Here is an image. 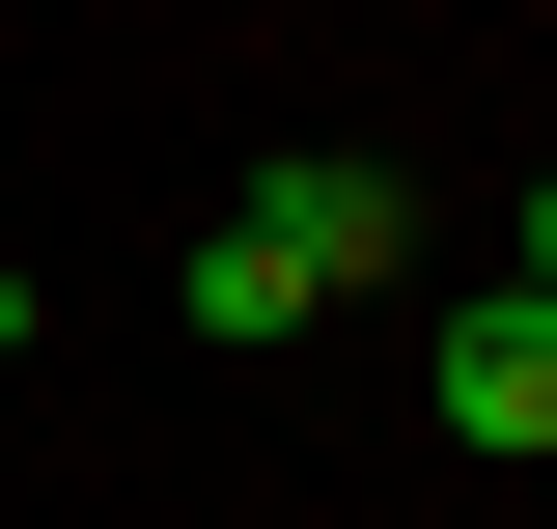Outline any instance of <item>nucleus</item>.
<instances>
[{"label":"nucleus","instance_id":"5","mask_svg":"<svg viewBox=\"0 0 557 529\" xmlns=\"http://www.w3.org/2000/svg\"><path fill=\"white\" fill-rule=\"evenodd\" d=\"M0 362H28V279H0Z\"/></svg>","mask_w":557,"mask_h":529},{"label":"nucleus","instance_id":"3","mask_svg":"<svg viewBox=\"0 0 557 529\" xmlns=\"http://www.w3.org/2000/svg\"><path fill=\"white\" fill-rule=\"evenodd\" d=\"M168 307H196V334H223V362H251V334H307V279H278V251H251V223H196V279H168Z\"/></svg>","mask_w":557,"mask_h":529},{"label":"nucleus","instance_id":"1","mask_svg":"<svg viewBox=\"0 0 557 529\" xmlns=\"http://www.w3.org/2000/svg\"><path fill=\"white\" fill-rule=\"evenodd\" d=\"M223 223H251V251L307 279V307H362V279H418V196H391V168H362V139H278V168H251V196H223Z\"/></svg>","mask_w":557,"mask_h":529},{"label":"nucleus","instance_id":"2","mask_svg":"<svg viewBox=\"0 0 557 529\" xmlns=\"http://www.w3.org/2000/svg\"><path fill=\"white\" fill-rule=\"evenodd\" d=\"M418 391H446V446H557V307L530 279H446L418 307Z\"/></svg>","mask_w":557,"mask_h":529},{"label":"nucleus","instance_id":"4","mask_svg":"<svg viewBox=\"0 0 557 529\" xmlns=\"http://www.w3.org/2000/svg\"><path fill=\"white\" fill-rule=\"evenodd\" d=\"M502 279H530V307H557V168H530V251H502Z\"/></svg>","mask_w":557,"mask_h":529}]
</instances>
